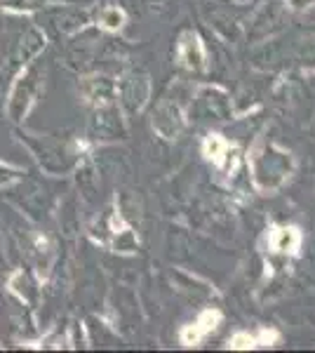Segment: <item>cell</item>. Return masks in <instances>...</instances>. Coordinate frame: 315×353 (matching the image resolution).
I'll use <instances>...</instances> for the list:
<instances>
[{
    "mask_svg": "<svg viewBox=\"0 0 315 353\" xmlns=\"http://www.w3.org/2000/svg\"><path fill=\"white\" fill-rule=\"evenodd\" d=\"M254 339H256V346H271L273 341L278 339V332H276V330H261Z\"/></svg>",
    "mask_w": 315,
    "mask_h": 353,
    "instance_id": "cell-11",
    "label": "cell"
},
{
    "mask_svg": "<svg viewBox=\"0 0 315 353\" xmlns=\"http://www.w3.org/2000/svg\"><path fill=\"white\" fill-rule=\"evenodd\" d=\"M120 97H123V104L130 111H139L146 104L148 97V81L144 76H130L125 78L120 85Z\"/></svg>",
    "mask_w": 315,
    "mask_h": 353,
    "instance_id": "cell-1",
    "label": "cell"
},
{
    "mask_svg": "<svg viewBox=\"0 0 315 353\" xmlns=\"http://www.w3.org/2000/svg\"><path fill=\"white\" fill-rule=\"evenodd\" d=\"M179 59L181 64L191 71H203L205 68V50H203V43L196 33H186L179 43Z\"/></svg>",
    "mask_w": 315,
    "mask_h": 353,
    "instance_id": "cell-3",
    "label": "cell"
},
{
    "mask_svg": "<svg viewBox=\"0 0 315 353\" xmlns=\"http://www.w3.org/2000/svg\"><path fill=\"white\" fill-rule=\"evenodd\" d=\"M99 19H101V24H104L106 28L118 31V28L125 24V12H123V10H118V8H106V10H101Z\"/></svg>",
    "mask_w": 315,
    "mask_h": 353,
    "instance_id": "cell-9",
    "label": "cell"
},
{
    "mask_svg": "<svg viewBox=\"0 0 315 353\" xmlns=\"http://www.w3.org/2000/svg\"><path fill=\"white\" fill-rule=\"evenodd\" d=\"M36 85H38V71H31L24 78V83H19V88H17V92L12 97V104H10V113H12L14 121H19L21 113L26 111V106H28V101H31Z\"/></svg>",
    "mask_w": 315,
    "mask_h": 353,
    "instance_id": "cell-4",
    "label": "cell"
},
{
    "mask_svg": "<svg viewBox=\"0 0 315 353\" xmlns=\"http://www.w3.org/2000/svg\"><path fill=\"white\" fill-rule=\"evenodd\" d=\"M301 243V233L294 226H283V229L273 231V248L280 254H294L299 250Z\"/></svg>",
    "mask_w": 315,
    "mask_h": 353,
    "instance_id": "cell-5",
    "label": "cell"
},
{
    "mask_svg": "<svg viewBox=\"0 0 315 353\" xmlns=\"http://www.w3.org/2000/svg\"><path fill=\"white\" fill-rule=\"evenodd\" d=\"M203 149H205V156H207L214 165H223V163H226L228 144H226V139H223L221 134H210L207 139H205Z\"/></svg>",
    "mask_w": 315,
    "mask_h": 353,
    "instance_id": "cell-6",
    "label": "cell"
},
{
    "mask_svg": "<svg viewBox=\"0 0 315 353\" xmlns=\"http://www.w3.org/2000/svg\"><path fill=\"white\" fill-rule=\"evenodd\" d=\"M5 5H12V8H33L40 0H3Z\"/></svg>",
    "mask_w": 315,
    "mask_h": 353,
    "instance_id": "cell-12",
    "label": "cell"
},
{
    "mask_svg": "<svg viewBox=\"0 0 315 353\" xmlns=\"http://www.w3.org/2000/svg\"><path fill=\"white\" fill-rule=\"evenodd\" d=\"M40 48H43V38L38 36V31L24 33L19 45V61H28L31 57H36L40 52Z\"/></svg>",
    "mask_w": 315,
    "mask_h": 353,
    "instance_id": "cell-8",
    "label": "cell"
},
{
    "mask_svg": "<svg viewBox=\"0 0 315 353\" xmlns=\"http://www.w3.org/2000/svg\"><path fill=\"white\" fill-rule=\"evenodd\" d=\"M85 21L83 14L71 12V10H57V12L50 14V24H52L57 31H73Z\"/></svg>",
    "mask_w": 315,
    "mask_h": 353,
    "instance_id": "cell-7",
    "label": "cell"
},
{
    "mask_svg": "<svg viewBox=\"0 0 315 353\" xmlns=\"http://www.w3.org/2000/svg\"><path fill=\"white\" fill-rule=\"evenodd\" d=\"M228 346H231V349H238V351L254 349V346H256V339L252 337V334H247V332H238L236 337L228 341Z\"/></svg>",
    "mask_w": 315,
    "mask_h": 353,
    "instance_id": "cell-10",
    "label": "cell"
},
{
    "mask_svg": "<svg viewBox=\"0 0 315 353\" xmlns=\"http://www.w3.org/2000/svg\"><path fill=\"white\" fill-rule=\"evenodd\" d=\"M221 321L219 311H205L200 313V318L196 323H191V325L184 327V332H181V341H184L186 346H196L200 344V339L207 337L212 330L216 327V323Z\"/></svg>",
    "mask_w": 315,
    "mask_h": 353,
    "instance_id": "cell-2",
    "label": "cell"
}]
</instances>
